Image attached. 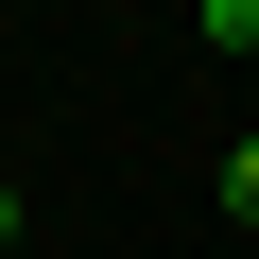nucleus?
<instances>
[{
    "label": "nucleus",
    "instance_id": "1",
    "mask_svg": "<svg viewBox=\"0 0 259 259\" xmlns=\"http://www.w3.org/2000/svg\"><path fill=\"white\" fill-rule=\"evenodd\" d=\"M225 207H242V225H259V139H242V156H225Z\"/></svg>",
    "mask_w": 259,
    "mask_h": 259
},
{
    "label": "nucleus",
    "instance_id": "2",
    "mask_svg": "<svg viewBox=\"0 0 259 259\" xmlns=\"http://www.w3.org/2000/svg\"><path fill=\"white\" fill-rule=\"evenodd\" d=\"M0 259H18V190H0Z\"/></svg>",
    "mask_w": 259,
    "mask_h": 259
}]
</instances>
